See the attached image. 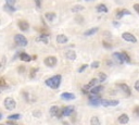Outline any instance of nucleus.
Wrapping results in <instances>:
<instances>
[{
    "mask_svg": "<svg viewBox=\"0 0 139 125\" xmlns=\"http://www.w3.org/2000/svg\"><path fill=\"white\" fill-rule=\"evenodd\" d=\"M61 80H62V76L61 75H54L52 77L46 79V85L48 87H50V88L57 89V88H59V86L61 84Z\"/></svg>",
    "mask_w": 139,
    "mask_h": 125,
    "instance_id": "1",
    "label": "nucleus"
},
{
    "mask_svg": "<svg viewBox=\"0 0 139 125\" xmlns=\"http://www.w3.org/2000/svg\"><path fill=\"white\" fill-rule=\"evenodd\" d=\"M3 105H4V108H5L7 110L11 111V110H14V109H15L16 102H15V100H14L12 97H7V98L4 99Z\"/></svg>",
    "mask_w": 139,
    "mask_h": 125,
    "instance_id": "2",
    "label": "nucleus"
},
{
    "mask_svg": "<svg viewBox=\"0 0 139 125\" xmlns=\"http://www.w3.org/2000/svg\"><path fill=\"white\" fill-rule=\"evenodd\" d=\"M14 40H15V42L20 47H25V46H27V44H28L26 37L23 36L22 34H18V35L14 36Z\"/></svg>",
    "mask_w": 139,
    "mask_h": 125,
    "instance_id": "3",
    "label": "nucleus"
},
{
    "mask_svg": "<svg viewBox=\"0 0 139 125\" xmlns=\"http://www.w3.org/2000/svg\"><path fill=\"white\" fill-rule=\"evenodd\" d=\"M50 114L52 116H57L58 119H62V116H63L62 110L59 107H57V106H52L50 108Z\"/></svg>",
    "mask_w": 139,
    "mask_h": 125,
    "instance_id": "4",
    "label": "nucleus"
},
{
    "mask_svg": "<svg viewBox=\"0 0 139 125\" xmlns=\"http://www.w3.org/2000/svg\"><path fill=\"white\" fill-rule=\"evenodd\" d=\"M102 99L100 98L99 95H90L89 96V104L93 107H98L99 105H101Z\"/></svg>",
    "mask_w": 139,
    "mask_h": 125,
    "instance_id": "5",
    "label": "nucleus"
},
{
    "mask_svg": "<svg viewBox=\"0 0 139 125\" xmlns=\"http://www.w3.org/2000/svg\"><path fill=\"white\" fill-rule=\"evenodd\" d=\"M122 37H123L124 40L127 41V42H131V44H136V42H137V38L135 37L133 34H130V33H128V32L123 33V34H122Z\"/></svg>",
    "mask_w": 139,
    "mask_h": 125,
    "instance_id": "6",
    "label": "nucleus"
},
{
    "mask_svg": "<svg viewBox=\"0 0 139 125\" xmlns=\"http://www.w3.org/2000/svg\"><path fill=\"white\" fill-rule=\"evenodd\" d=\"M57 62H58V60H57V58L54 56H49V57H47L45 59V64L47 65V67H49V68L55 67Z\"/></svg>",
    "mask_w": 139,
    "mask_h": 125,
    "instance_id": "7",
    "label": "nucleus"
},
{
    "mask_svg": "<svg viewBox=\"0 0 139 125\" xmlns=\"http://www.w3.org/2000/svg\"><path fill=\"white\" fill-rule=\"evenodd\" d=\"M120 104L119 100H109V99H103L101 101V105L103 107H115Z\"/></svg>",
    "mask_w": 139,
    "mask_h": 125,
    "instance_id": "8",
    "label": "nucleus"
},
{
    "mask_svg": "<svg viewBox=\"0 0 139 125\" xmlns=\"http://www.w3.org/2000/svg\"><path fill=\"white\" fill-rule=\"evenodd\" d=\"M75 111V108L73 106H66L62 109V113H63V116H70L74 113Z\"/></svg>",
    "mask_w": 139,
    "mask_h": 125,
    "instance_id": "9",
    "label": "nucleus"
},
{
    "mask_svg": "<svg viewBox=\"0 0 139 125\" xmlns=\"http://www.w3.org/2000/svg\"><path fill=\"white\" fill-rule=\"evenodd\" d=\"M100 82V80L98 79V78H92L91 80H90V82L88 83V84H87V85H85V89H87V90H90L91 89V88H93L94 86H97L98 85V83Z\"/></svg>",
    "mask_w": 139,
    "mask_h": 125,
    "instance_id": "10",
    "label": "nucleus"
},
{
    "mask_svg": "<svg viewBox=\"0 0 139 125\" xmlns=\"http://www.w3.org/2000/svg\"><path fill=\"white\" fill-rule=\"evenodd\" d=\"M61 98L63 100H74L76 97H75V95L73 94V93H68V91H64L61 94Z\"/></svg>",
    "mask_w": 139,
    "mask_h": 125,
    "instance_id": "11",
    "label": "nucleus"
},
{
    "mask_svg": "<svg viewBox=\"0 0 139 125\" xmlns=\"http://www.w3.org/2000/svg\"><path fill=\"white\" fill-rule=\"evenodd\" d=\"M18 25L22 32H27L28 29H30V24H28L26 21H20L18 23Z\"/></svg>",
    "mask_w": 139,
    "mask_h": 125,
    "instance_id": "12",
    "label": "nucleus"
},
{
    "mask_svg": "<svg viewBox=\"0 0 139 125\" xmlns=\"http://www.w3.org/2000/svg\"><path fill=\"white\" fill-rule=\"evenodd\" d=\"M119 88L122 90V91H124L126 95H131V90H130V87L127 85V84H125V83H122V84H119Z\"/></svg>",
    "mask_w": 139,
    "mask_h": 125,
    "instance_id": "13",
    "label": "nucleus"
},
{
    "mask_svg": "<svg viewBox=\"0 0 139 125\" xmlns=\"http://www.w3.org/2000/svg\"><path fill=\"white\" fill-rule=\"evenodd\" d=\"M124 15H131V13H130V11H128V10H126V9H123V10H120V11L116 12L115 18L118 19V20H120V19H122Z\"/></svg>",
    "mask_w": 139,
    "mask_h": 125,
    "instance_id": "14",
    "label": "nucleus"
},
{
    "mask_svg": "<svg viewBox=\"0 0 139 125\" xmlns=\"http://www.w3.org/2000/svg\"><path fill=\"white\" fill-rule=\"evenodd\" d=\"M65 58H66L68 60L74 61V60H76V52L74 50H68L66 52H65Z\"/></svg>",
    "mask_w": 139,
    "mask_h": 125,
    "instance_id": "15",
    "label": "nucleus"
},
{
    "mask_svg": "<svg viewBox=\"0 0 139 125\" xmlns=\"http://www.w3.org/2000/svg\"><path fill=\"white\" fill-rule=\"evenodd\" d=\"M113 58H114V60L118 62V63H123V62H125V60H124V57H123V53H120V52H114L113 53Z\"/></svg>",
    "mask_w": 139,
    "mask_h": 125,
    "instance_id": "16",
    "label": "nucleus"
},
{
    "mask_svg": "<svg viewBox=\"0 0 139 125\" xmlns=\"http://www.w3.org/2000/svg\"><path fill=\"white\" fill-rule=\"evenodd\" d=\"M69 41V38L66 37L65 35H63V34H61V35H58L57 36V42L58 44H66Z\"/></svg>",
    "mask_w": 139,
    "mask_h": 125,
    "instance_id": "17",
    "label": "nucleus"
},
{
    "mask_svg": "<svg viewBox=\"0 0 139 125\" xmlns=\"http://www.w3.org/2000/svg\"><path fill=\"white\" fill-rule=\"evenodd\" d=\"M102 90H103V86L97 85V86H94L93 88L90 89V94L91 95H99V93H101Z\"/></svg>",
    "mask_w": 139,
    "mask_h": 125,
    "instance_id": "18",
    "label": "nucleus"
},
{
    "mask_svg": "<svg viewBox=\"0 0 139 125\" xmlns=\"http://www.w3.org/2000/svg\"><path fill=\"white\" fill-rule=\"evenodd\" d=\"M36 41L37 42H43V44H48L49 39H48V35H45V34H41L40 36H38L36 38Z\"/></svg>",
    "mask_w": 139,
    "mask_h": 125,
    "instance_id": "19",
    "label": "nucleus"
},
{
    "mask_svg": "<svg viewBox=\"0 0 139 125\" xmlns=\"http://www.w3.org/2000/svg\"><path fill=\"white\" fill-rule=\"evenodd\" d=\"M118 120H119V123H121V124H127L129 121V117L127 114H121Z\"/></svg>",
    "mask_w": 139,
    "mask_h": 125,
    "instance_id": "20",
    "label": "nucleus"
},
{
    "mask_svg": "<svg viewBox=\"0 0 139 125\" xmlns=\"http://www.w3.org/2000/svg\"><path fill=\"white\" fill-rule=\"evenodd\" d=\"M20 59H21L22 61H24V62H30V61L32 60V57H31L30 55L25 53V52H22V53L20 55Z\"/></svg>",
    "mask_w": 139,
    "mask_h": 125,
    "instance_id": "21",
    "label": "nucleus"
},
{
    "mask_svg": "<svg viewBox=\"0 0 139 125\" xmlns=\"http://www.w3.org/2000/svg\"><path fill=\"white\" fill-rule=\"evenodd\" d=\"M96 10H97V12H99V13H107V12H108L107 6H105V4H102V3L97 6Z\"/></svg>",
    "mask_w": 139,
    "mask_h": 125,
    "instance_id": "22",
    "label": "nucleus"
},
{
    "mask_svg": "<svg viewBox=\"0 0 139 125\" xmlns=\"http://www.w3.org/2000/svg\"><path fill=\"white\" fill-rule=\"evenodd\" d=\"M98 31H99L98 27H92V28H90V29H87V31L84 33V35H85V36H91V35H93V34H96Z\"/></svg>",
    "mask_w": 139,
    "mask_h": 125,
    "instance_id": "23",
    "label": "nucleus"
},
{
    "mask_svg": "<svg viewBox=\"0 0 139 125\" xmlns=\"http://www.w3.org/2000/svg\"><path fill=\"white\" fill-rule=\"evenodd\" d=\"M45 18H46L49 22H52V21H54V19H55V13H53V12H47V13L45 14Z\"/></svg>",
    "mask_w": 139,
    "mask_h": 125,
    "instance_id": "24",
    "label": "nucleus"
},
{
    "mask_svg": "<svg viewBox=\"0 0 139 125\" xmlns=\"http://www.w3.org/2000/svg\"><path fill=\"white\" fill-rule=\"evenodd\" d=\"M90 125H101V122L98 116H92L90 119Z\"/></svg>",
    "mask_w": 139,
    "mask_h": 125,
    "instance_id": "25",
    "label": "nucleus"
},
{
    "mask_svg": "<svg viewBox=\"0 0 139 125\" xmlns=\"http://www.w3.org/2000/svg\"><path fill=\"white\" fill-rule=\"evenodd\" d=\"M3 8H4V10L7 11V12H14V11H16V8H14L13 6H11V4H4L3 6Z\"/></svg>",
    "mask_w": 139,
    "mask_h": 125,
    "instance_id": "26",
    "label": "nucleus"
},
{
    "mask_svg": "<svg viewBox=\"0 0 139 125\" xmlns=\"http://www.w3.org/2000/svg\"><path fill=\"white\" fill-rule=\"evenodd\" d=\"M98 79L100 80V82L101 83H103L104 82V80L107 79V74H105V73H103V72H100V73H98Z\"/></svg>",
    "mask_w": 139,
    "mask_h": 125,
    "instance_id": "27",
    "label": "nucleus"
},
{
    "mask_svg": "<svg viewBox=\"0 0 139 125\" xmlns=\"http://www.w3.org/2000/svg\"><path fill=\"white\" fill-rule=\"evenodd\" d=\"M85 8L83 6H75L72 8V12H79V11H83Z\"/></svg>",
    "mask_w": 139,
    "mask_h": 125,
    "instance_id": "28",
    "label": "nucleus"
},
{
    "mask_svg": "<svg viewBox=\"0 0 139 125\" xmlns=\"http://www.w3.org/2000/svg\"><path fill=\"white\" fill-rule=\"evenodd\" d=\"M21 117V115L20 114H11V115H9L8 116V120H12V121H16V120H19Z\"/></svg>",
    "mask_w": 139,
    "mask_h": 125,
    "instance_id": "29",
    "label": "nucleus"
},
{
    "mask_svg": "<svg viewBox=\"0 0 139 125\" xmlns=\"http://www.w3.org/2000/svg\"><path fill=\"white\" fill-rule=\"evenodd\" d=\"M123 57H124V60H125V62H127V63H130V58H129V56L127 55V52H125V51H123Z\"/></svg>",
    "mask_w": 139,
    "mask_h": 125,
    "instance_id": "30",
    "label": "nucleus"
},
{
    "mask_svg": "<svg viewBox=\"0 0 139 125\" xmlns=\"http://www.w3.org/2000/svg\"><path fill=\"white\" fill-rule=\"evenodd\" d=\"M37 71H38V68H33V69L31 70V74H30L31 78H34V77H35V75H36V73H37Z\"/></svg>",
    "mask_w": 139,
    "mask_h": 125,
    "instance_id": "31",
    "label": "nucleus"
},
{
    "mask_svg": "<svg viewBox=\"0 0 139 125\" xmlns=\"http://www.w3.org/2000/svg\"><path fill=\"white\" fill-rule=\"evenodd\" d=\"M0 84H1L0 86H1V89H2V90L9 87V86H7V84H5V82H4V78H1V80H0Z\"/></svg>",
    "mask_w": 139,
    "mask_h": 125,
    "instance_id": "32",
    "label": "nucleus"
},
{
    "mask_svg": "<svg viewBox=\"0 0 139 125\" xmlns=\"http://www.w3.org/2000/svg\"><path fill=\"white\" fill-rule=\"evenodd\" d=\"M99 65H100V63H99L98 61H93V62L91 63L90 67H91V69H98V68H99Z\"/></svg>",
    "mask_w": 139,
    "mask_h": 125,
    "instance_id": "33",
    "label": "nucleus"
},
{
    "mask_svg": "<svg viewBox=\"0 0 139 125\" xmlns=\"http://www.w3.org/2000/svg\"><path fill=\"white\" fill-rule=\"evenodd\" d=\"M87 68H88V64H83L82 67H80V69H78V73H82V72H84Z\"/></svg>",
    "mask_w": 139,
    "mask_h": 125,
    "instance_id": "34",
    "label": "nucleus"
},
{
    "mask_svg": "<svg viewBox=\"0 0 139 125\" xmlns=\"http://www.w3.org/2000/svg\"><path fill=\"white\" fill-rule=\"evenodd\" d=\"M5 2L8 3V4H11V6H13L14 3L16 2V0H5Z\"/></svg>",
    "mask_w": 139,
    "mask_h": 125,
    "instance_id": "35",
    "label": "nucleus"
},
{
    "mask_svg": "<svg viewBox=\"0 0 139 125\" xmlns=\"http://www.w3.org/2000/svg\"><path fill=\"white\" fill-rule=\"evenodd\" d=\"M102 45H103V47H105V48H108V49H111V48H112V46L110 45V44L105 42V41H103V44H102Z\"/></svg>",
    "mask_w": 139,
    "mask_h": 125,
    "instance_id": "36",
    "label": "nucleus"
},
{
    "mask_svg": "<svg viewBox=\"0 0 139 125\" xmlns=\"http://www.w3.org/2000/svg\"><path fill=\"white\" fill-rule=\"evenodd\" d=\"M134 9H135V11L139 14V3H136V4H134Z\"/></svg>",
    "mask_w": 139,
    "mask_h": 125,
    "instance_id": "37",
    "label": "nucleus"
},
{
    "mask_svg": "<svg viewBox=\"0 0 139 125\" xmlns=\"http://www.w3.org/2000/svg\"><path fill=\"white\" fill-rule=\"evenodd\" d=\"M135 89L139 93V80H137V82L135 83Z\"/></svg>",
    "mask_w": 139,
    "mask_h": 125,
    "instance_id": "38",
    "label": "nucleus"
},
{
    "mask_svg": "<svg viewBox=\"0 0 139 125\" xmlns=\"http://www.w3.org/2000/svg\"><path fill=\"white\" fill-rule=\"evenodd\" d=\"M4 63H5V57L3 56V57H2V62H1V69H3Z\"/></svg>",
    "mask_w": 139,
    "mask_h": 125,
    "instance_id": "39",
    "label": "nucleus"
},
{
    "mask_svg": "<svg viewBox=\"0 0 139 125\" xmlns=\"http://www.w3.org/2000/svg\"><path fill=\"white\" fill-rule=\"evenodd\" d=\"M24 71H25L24 67H22V65H21V67H19V72H20V73H23Z\"/></svg>",
    "mask_w": 139,
    "mask_h": 125,
    "instance_id": "40",
    "label": "nucleus"
},
{
    "mask_svg": "<svg viewBox=\"0 0 139 125\" xmlns=\"http://www.w3.org/2000/svg\"><path fill=\"white\" fill-rule=\"evenodd\" d=\"M135 113H136L137 115H139V107H137V108L135 109Z\"/></svg>",
    "mask_w": 139,
    "mask_h": 125,
    "instance_id": "41",
    "label": "nucleus"
},
{
    "mask_svg": "<svg viewBox=\"0 0 139 125\" xmlns=\"http://www.w3.org/2000/svg\"><path fill=\"white\" fill-rule=\"evenodd\" d=\"M85 1H93V0H85Z\"/></svg>",
    "mask_w": 139,
    "mask_h": 125,
    "instance_id": "42",
    "label": "nucleus"
},
{
    "mask_svg": "<svg viewBox=\"0 0 139 125\" xmlns=\"http://www.w3.org/2000/svg\"><path fill=\"white\" fill-rule=\"evenodd\" d=\"M0 125H5V124H4V123H2V124H0Z\"/></svg>",
    "mask_w": 139,
    "mask_h": 125,
    "instance_id": "43",
    "label": "nucleus"
}]
</instances>
